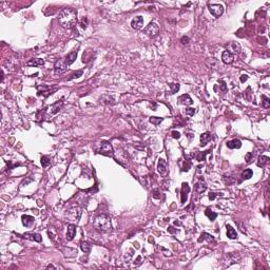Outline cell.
<instances>
[{"label": "cell", "instance_id": "cell-21", "mask_svg": "<svg viewBox=\"0 0 270 270\" xmlns=\"http://www.w3.org/2000/svg\"><path fill=\"white\" fill-rule=\"evenodd\" d=\"M227 236H228L230 239H235L237 237L236 231H235L234 228H232L230 225H227Z\"/></svg>", "mask_w": 270, "mask_h": 270}, {"label": "cell", "instance_id": "cell-39", "mask_svg": "<svg viewBox=\"0 0 270 270\" xmlns=\"http://www.w3.org/2000/svg\"><path fill=\"white\" fill-rule=\"evenodd\" d=\"M220 87H222V90H223V91H224V92H225V91H226V90H227V87H226V83H225V82H224V81H222V80H220Z\"/></svg>", "mask_w": 270, "mask_h": 270}, {"label": "cell", "instance_id": "cell-36", "mask_svg": "<svg viewBox=\"0 0 270 270\" xmlns=\"http://www.w3.org/2000/svg\"><path fill=\"white\" fill-rule=\"evenodd\" d=\"M253 157V153H251V152H249V153H247L246 154V156H245V159L247 160V162H251V158Z\"/></svg>", "mask_w": 270, "mask_h": 270}, {"label": "cell", "instance_id": "cell-5", "mask_svg": "<svg viewBox=\"0 0 270 270\" xmlns=\"http://www.w3.org/2000/svg\"><path fill=\"white\" fill-rule=\"evenodd\" d=\"M100 154L102 155H106V156H113V147L109 141H102L101 146H100V149H99Z\"/></svg>", "mask_w": 270, "mask_h": 270}, {"label": "cell", "instance_id": "cell-26", "mask_svg": "<svg viewBox=\"0 0 270 270\" xmlns=\"http://www.w3.org/2000/svg\"><path fill=\"white\" fill-rule=\"evenodd\" d=\"M252 175H253V172H252L251 169H245V170L243 171V173H242V177H243V179L251 178Z\"/></svg>", "mask_w": 270, "mask_h": 270}, {"label": "cell", "instance_id": "cell-40", "mask_svg": "<svg viewBox=\"0 0 270 270\" xmlns=\"http://www.w3.org/2000/svg\"><path fill=\"white\" fill-rule=\"evenodd\" d=\"M216 195H217V194H216V193H213V192H212V193H210V194H209V198L212 201V200H214V198H215V196H216Z\"/></svg>", "mask_w": 270, "mask_h": 270}, {"label": "cell", "instance_id": "cell-29", "mask_svg": "<svg viewBox=\"0 0 270 270\" xmlns=\"http://www.w3.org/2000/svg\"><path fill=\"white\" fill-rule=\"evenodd\" d=\"M41 165L43 168H48L51 165V159L48 157V156H42L41 157Z\"/></svg>", "mask_w": 270, "mask_h": 270}, {"label": "cell", "instance_id": "cell-17", "mask_svg": "<svg viewBox=\"0 0 270 270\" xmlns=\"http://www.w3.org/2000/svg\"><path fill=\"white\" fill-rule=\"evenodd\" d=\"M21 220H22V224L25 227H31L34 224V222H35V218L31 215H22Z\"/></svg>", "mask_w": 270, "mask_h": 270}, {"label": "cell", "instance_id": "cell-25", "mask_svg": "<svg viewBox=\"0 0 270 270\" xmlns=\"http://www.w3.org/2000/svg\"><path fill=\"white\" fill-rule=\"evenodd\" d=\"M80 248L85 253H90V251H91V245L87 242H81Z\"/></svg>", "mask_w": 270, "mask_h": 270}, {"label": "cell", "instance_id": "cell-7", "mask_svg": "<svg viewBox=\"0 0 270 270\" xmlns=\"http://www.w3.org/2000/svg\"><path fill=\"white\" fill-rule=\"evenodd\" d=\"M209 11L214 17L217 18V17L222 16V14L224 13V6L222 4H210Z\"/></svg>", "mask_w": 270, "mask_h": 270}, {"label": "cell", "instance_id": "cell-2", "mask_svg": "<svg viewBox=\"0 0 270 270\" xmlns=\"http://www.w3.org/2000/svg\"><path fill=\"white\" fill-rule=\"evenodd\" d=\"M93 226L99 232H108L112 229L111 220L106 214H99L93 220Z\"/></svg>", "mask_w": 270, "mask_h": 270}, {"label": "cell", "instance_id": "cell-33", "mask_svg": "<svg viewBox=\"0 0 270 270\" xmlns=\"http://www.w3.org/2000/svg\"><path fill=\"white\" fill-rule=\"evenodd\" d=\"M262 98H263V99H264V101H263L262 106L264 107V108H266V109H267V108H269V107H270V99H269L268 97H266V96H265V95H263V96H262Z\"/></svg>", "mask_w": 270, "mask_h": 270}, {"label": "cell", "instance_id": "cell-32", "mask_svg": "<svg viewBox=\"0 0 270 270\" xmlns=\"http://www.w3.org/2000/svg\"><path fill=\"white\" fill-rule=\"evenodd\" d=\"M82 74H83V71L82 70H79V71H77V72L72 73V74H71V77L69 78V80H71V79H74V78H78V77L82 76Z\"/></svg>", "mask_w": 270, "mask_h": 270}, {"label": "cell", "instance_id": "cell-15", "mask_svg": "<svg viewBox=\"0 0 270 270\" xmlns=\"http://www.w3.org/2000/svg\"><path fill=\"white\" fill-rule=\"evenodd\" d=\"M76 234V226L74 224H70L68 226V232H67V239L72 241Z\"/></svg>", "mask_w": 270, "mask_h": 270}, {"label": "cell", "instance_id": "cell-14", "mask_svg": "<svg viewBox=\"0 0 270 270\" xmlns=\"http://www.w3.org/2000/svg\"><path fill=\"white\" fill-rule=\"evenodd\" d=\"M190 192V187L187 183H183L182 185V203L185 204L187 201V195Z\"/></svg>", "mask_w": 270, "mask_h": 270}, {"label": "cell", "instance_id": "cell-10", "mask_svg": "<svg viewBox=\"0 0 270 270\" xmlns=\"http://www.w3.org/2000/svg\"><path fill=\"white\" fill-rule=\"evenodd\" d=\"M22 237L27 239H31V241H35L37 243H40L42 241V237L39 233H31V232H27L22 235Z\"/></svg>", "mask_w": 270, "mask_h": 270}, {"label": "cell", "instance_id": "cell-20", "mask_svg": "<svg viewBox=\"0 0 270 270\" xmlns=\"http://www.w3.org/2000/svg\"><path fill=\"white\" fill-rule=\"evenodd\" d=\"M27 65L31 66V67H39V66L44 65V60L41 58H34V59H31L30 61H27Z\"/></svg>", "mask_w": 270, "mask_h": 270}, {"label": "cell", "instance_id": "cell-3", "mask_svg": "<svg viewBox=\"0 0 270 270\" xmlns=\"http://www.w3.org/2000/svg\"><path fill=\"white\" fill-rule=\"evenodd\" d=\"M81 215V210L78 207H73L66 212V220L70 223L78 222Z\"/></svg>", "mask_w": 270, "mask_h": 270}, {"label": "cell", "instance_id": "cell-9", "mask_svg": "<svg viewBox=\"0 0 270 270\" xmlns=\"http://www.w3.org/2000/svg\"><path fill=\"white\" fill-rule=\"evenodd\" d=\"M131 25L132 27L135 30H140L141 27L143 25V18L141 16H136L132 19L131 21Z\"/></svg>", "mask_w": 270, "mask_h": 270}, {"label": "cell", "instance_id": "cell-12", "mask_svg": "<svg viewBox=\"0 0 270 270\" xmlns=\"http://www.w3.org/2000/svg\"><path fill=\"white\" fill-rule=\"evenodd\" d=\"M227 51H229L231 54H239V51H241V46H239L237 42L231 41L230 43L228 44V49H227Z\"/></svg>", "mask_w": 270, "mask_h": 270}, {"label": "cell", "instance_id": "cell-11", "mask_svg": "<svg viewBox=\"0 0 270 270\" xmlns=\"http://www.w3.org/2000/svg\"><path fill=\"white\" fill-rule=\"evenodd\" d=\"M157 170L160 173V175H162V176H165L167 174V162L162 158H159V160H158Z\"/></svg>", "mask_w": 270, "mask_h": 270}, {"label": "cell", "instance_id": "cell-35", "mask_svg": "<svg viewBox=\"0 0 270 270\" xmlns=\"http://www.w3.org/2000/svg\"><path fill=\"white\" fill-rule=\"evenodd\" d=\"M186 114H187L188 116H193V115L195 114V109H193V108L186 109Z\"/></svg>", "mask_w": 270, "mask_h": 270}, {"label": "cell", "instance_id": "cell-31", "mask_svg": "<svg viewBox=\"0 0 270 270\" xmlns=\"http://www.w3.org/2000/svg\"><path fill=\"white\" fill-rule=\"evenodd\" d=\"M149 121H150V123H151V124H153V125L158 126V125H159V124L162 121V118H160V117H155V116H152V117H150Z\"/></svg>", "mask_w": 270, "mask_h": 270}, {"label": "cell", "instance_id": "cell-8", "mask_svg": "<svg viewBox=\"0 0 270 270\" xmlns=\"http://www.w3.org/2000/svg\"><path fill=\"white\" fill-rule=\"evenodd\" d=\"M222 60L224 63H226V65H231V63H233V60H234V55L231 54L229 51H224L222 54Z\"/></svg>", "mask_w": 270, "mask_h": 270}, {"label": "cell", "instance_id": "cell-4", "mask_svg": "<svg viewBox=\"0 0 270 270\" xmlns=\"http://www.w3.org/2000/svg\"><path fill=\"white\" fill-rule=\"evenodd\" d=\"M158 32H159V27H158V25L156 24L155 22H150L149 24L143 29V33L147 34V35L150 36V37H154V36H156L158 34Z\"/></svg>", "mask_w": 270, "mask_h": 270}, {"label": "cell", "instance_id": "cell-28", "mask_svg": "<svg viewBox=\"0 0 270 270\" xmlns=\"http://www.w3.org/2000/svg\"><path fill=\"white\" fill-rule=\"evenodd\" d=\"M208 241V242H210V241H213L214 239V237L212 236L211 234H208V233H206V232H204V233H202V235H201V237L200 239H198V242H202V241Z\"/></svg>", "mask_w": 270, "mask_h": 270}, {"label": "cell", "instance_id": "cell-18", "mask_svg": "<svg viewBox=\"0 0 270 270\" xmlns=\"http://www.w3.org/2000/svg\"><path fill=\"white\" fill-rule=\"evenodd\" d=\"M77 57V51H72L71 53H69L66 57V63H67L68 66H71L75 60H76Z\"/></svg>", "mask_w": 270, "mask_h": 270}, {"label": "cell", "instance_id": "cell-38", "mask_svg": "<svg viewBox=\"0 0 270 270\" xmlns=\"http://www.w3.org/2000/svg\"><path fill=\"white\" fill-rule=\"evenodd\" d=\"M172 137H173V138L178 139L179 137H181V134H179L178 132H176V131H173V132H172Z\"/></svg>", "mask_w": 270, "mask_h": 270}, {"label": "cell", "instance_id": "cell-34", "mask_svg": "<svg viewBox=\"0 0 270 270\" xmlns=\"http://www.w3.org/2000/svg\"><path fill=\"white\" fill-rule=\"evenodd\" d=\"M210 151H205L204 153H198V156H196V159L198 160V162H203V160H205L206 158V154H208Z\"/></svg>", "mask_w": 270, "mask_h": 270}, {"label": "cell", "instance_id": "cell-42", "mask_svg": "<svg viewBox=\"0 0 270 270\" xmlns=\"http://www.w3.org/2000/svg\"><path fill=\"white\" fill-rule=\"evenodd\" d=\"M248 79V76L247 75H242V77H241V81L242 82H244V81H246Z\"/></svg>", "mask_w": 270, "mask_h": 270}, {"label": "cell", "instance_id": "cell-43", "mask_svg": "<svg viewBox=\"0 0 270 270\" xmlns=\"http://www.w3.org/2000/svg\"><path fill=\"white\" fill-rule=\"evenodd\" d=\"M47 269H55V267L53 265H49V266H47Z\"/></svg>", "mask_w": 270, "mask_h": 270}, {"label": "cell", "instance_id": "cell-27", "mask_svg": "<svg viewBox=\"0 0 270 270\" xmlns=\"http://www.w3.org/2000/svg\"><path fill=\"white\" fill-rule=\"evenodd\" d=\"M205 214L208 216V218H209L210 220H215V218H216V216H217V214H216L215 212H213V211H212V210L210 209V208H208V209H206Z\"/></svg>", "mask_w": 270, "mask_h": 270}, {"label": "cell", "instance_id": "cell-24", "mask_svg": "<svg viewBox=\"0 0 270 270\" xmlns=\"http://www.w3.org/2000/svg\"><path fill=\"white\" fill-rule=\"evenodd\" d=\"M206 189H207V186L203 182H200V183H198L195 185V190L198 193H203V192L206 191Z\"/></svg>", "mask_w": 270, "mask_h": 270}, {"label": "cell", "instance_id": "cell-37", "mask_svg": "<svg viewBox=\"0 0 270 270\" xmlns=\"http://www.w3.org/2000/svg\"><path fill=\"white\" fill-rule=\"evenodd\" d=\"M181 42L183 44H188V43H189V37H186V36H184V37L181 39Z\"/></svg>", "mask_w": 270, "mask_h": 270}, {"label": "cell", "instance_id": "cell-1", "mask_svg": "<svg viewBox=\"0 0 270 270\" xmlns=\"http://www.w3.org/2000/svg\"><path fill=\"white\" fill-rule=\"evenodd\" d=\"M58 21L60 25L65 29H72L77 23V12L74 8H63L58 16Z\"/></svg>", "mask_w": 270, "mask_h": 270}, {"label": "cell", "instance_id": "cell-22", "mask_svg": "<svg viewBox=\"0 0 270 270\" xmlns=\"http://www.w3.org/2000/svg\"><path fill=\"white\" fill-rule=\"evenodd\" d=\"M210 140H211V134L209 132H205V133L201 135V146H205Z\"/></svg>", "mask_w": 270, "mask_h": 270}, {"label": "cell", "instance_id": "cell-6", "mask_svg": "<svg viewBox=\"0 0 270 270\" xmlns=\"http://www.w3.org/2000/svg\"><path fill=\"white\" fill-rule=\"evenodd\" d=\"M67 68H68V65L66 63V60L58 59V60H56V63L54 65V72L56 74H63V73H65L67 71Z\"/></svg>", "mask_w": 270, "mask_h": 270}, {"label": "cell", "instance_id": "cell-13", "mask_svg": "<svg viewBox=\"0 0 270 270\" xmlns=\"http://www.w3.org/2000/svg\"><path fill=\"white\" fill-rule=\"evenodd\" d=\"M178 102L183 106H190V104H193V100L188 94H184V95L178 97Z\"/></svg>", "mask_w": 270, "mask_h": 270}, {"label": "cell", "instance_id": "cell-16", "mask_svg": "<svg viewBox=\"0 0 270 270\" xmlns=\"http://www.w3.org/2000/svg\"><path fill=\"white\" fill-rule=\"evenodd\" d=\"M63 99H61L60 101L55 102L54 104H52V106L50 107V109H51L50 114H51V115H54V114H56V113H58V112H59V110H60L61 107H63Z\"/></svg>", "mask_w": 270, "mask_h": 270}, {"label": "cell", "instance_id": "cell-30", "mask_svg": "<svg viewBox=\"0 0 270 270\" xmlns=\"http://www.w3.org/2000/svg\"><path fill=\"white\" fill-rule=\"evenodd\" d=\"M169 87H170V92L171 94H175L176 92H178L179 90V85L178 83H169Z\"/></svg>", "mask_w": 270, "mask_h": 270}, {"label": "cell", "instance_id": "cell-23", "mask_svg": "<svg viewBox=\"0 0 270 270\" xmlns=\"http://www.w3.org/2000/svg\"><path fill=\"white\" fill-rule=\"evenodd\" d=\"M269 162V157L268 156H260L258 160V166L259 167H265Z\"/></svg>", "mask_w": 270, "mask_h": 270}, {"label": "cell", "instance_id": "cell-41", "mask_svg": "<svg viewBox=\"0 0 270 270\" xmlns=\"http://www.w3.org/2000/svg\"><path fill=\"white\" fill-rule=\"evenodd\" d=\"M157 194H158V191H157V190H155V191L153 192V198H160V196L157 195Z\"/></svg>", "mask_w": 270, "mask_h": 270}, {"label": "cell", "instance_id": "cell-19", "mask_svg": "<svg viewBox=\"0 0 270 270\" xmlns=\"http://www.w3.org/2000/svg\"><path fill=\"white\" fill-rule=\"evenodd\" d=\"M227 147L229 149H239L242 147V141L239 139H233L227 143Z\"/></svg>", "mask_w": 270, "mask_h": 270}]
</instances>
